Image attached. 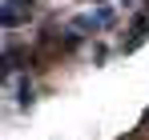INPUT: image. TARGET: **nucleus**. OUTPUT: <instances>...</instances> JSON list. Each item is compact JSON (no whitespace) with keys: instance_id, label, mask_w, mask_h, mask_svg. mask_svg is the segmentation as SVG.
Masks as SVG:
<instances>
[{"instance_id":"nucleus-1","label":"nucleus","mask_w":149,"mask_h":140,"mask_svg":"<svg viewBox=\"0 0 149 140\" xmlns=\"http://www.w3.org/2000/svg\"><path fill=\"white\" fill-rule=\"evenodd\" d=\"M0 20H4V28L24 24L28 20V0H0Z\"/></svg>"}]
</instances>
